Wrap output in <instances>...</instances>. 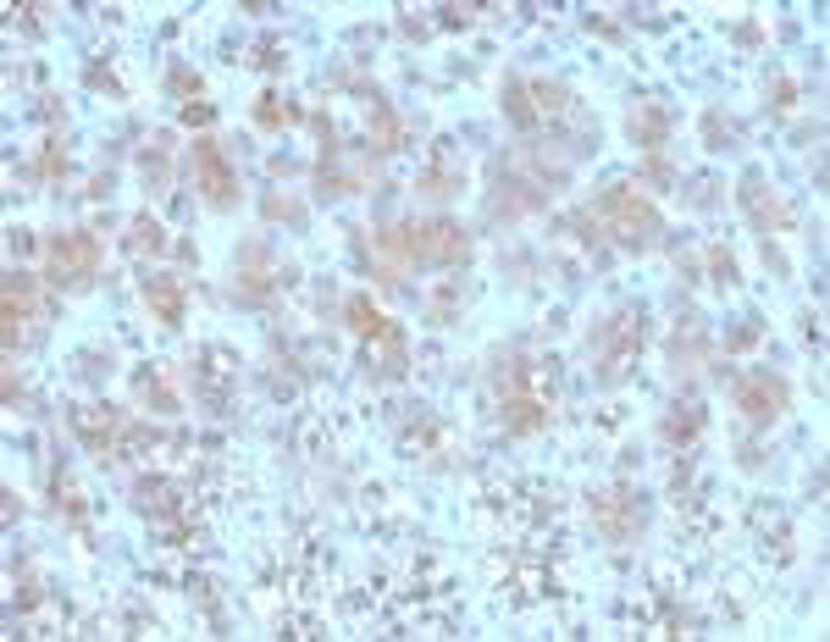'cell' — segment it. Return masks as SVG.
<instances>
[{"label":"cell","instance_id":"1","mask_svg":"<svg viewBox=\"0 0 830 642\" xmlns=\"http://www.w3.org/2000/svg\"><path fill=\"white\" fill-rule=\"evenodd\" d=\"M593 222L604 227L609 238H620L626 250H648L653 238H659V205L642 200L637 189H609L604 200L593 205Z\"/></svg>","mask_w":830,"mask_h":642},{"label":"cell","instance_id":"2","mask_svg":"<svg viewBox=\"0 0 830 642\" xmlns=\"http://www.w3.org/2000/svg\"><path fill=\"white\" fill-rule=\"evenodd\" d=\"M100 261H106V250H100V238L89 233V227H72V233H56L45 244V277L56 288H67V294H78V288H89L100 277Z\"/></svg>","mask_w":830,"mask_h":642},{"label":"cell","instance_id":"3","mask_svg":"<svg viewBox=\"0 0 830 642\" xmlns=\"http://www.w3.org/2000/svg\"><path fill=\"white\" fill-rule=\"evenodd\" d=\"M731 405L742 410L747 427H775L786 416V382L770 377V371H742L731 388Z\"/></svg>","mask_w":830,"mask_h":642},{"label":"cell","instance_id":"4","mask_svg":"<svg viewBox=\"0 0 830 642\" xmlns=\"http://www.w3.org/2000/svg\"><path fill=\"white\" fill-rule=\"evenodd\" d=\"M194 189L205 194L211 211H233L238 205V172L216 139H194Z\"/></svg>","mask_w":830,"mask_h":642},{"label":"cell","instance_id":"5","mask_svg":"<svg viewBox=\"0 0 830 642\" xmlns=\"http://www.w3.org/2000/svg\"><path fill=\"white\" fill-rule=\"evenodd\" d=\"M637 349H642V321L637 316H609L593 338V355H598V366H604V377H620L626 360H637Z\"/></svg>","mask_w":830,"mask_h":642},{"label":"cell","instance_id":"6","mask_svg":"<svg viewBox=\"0 0 830 642\" xmlns=\"http://www.w3.org/2000/svg\"><path fill=\"white\" fill-rule=\"evenodd\" d=\"M504 427L515 432V438H532V432L548 427V405L543 399H532L526 393V366L521 360H510V393H504Z\"/></svg>","mask_w":830,"mask_h":642},{"label":"cell","instance_id":"7","mask_svg":"<svg viewBox=\"0 0 830 642\" xmlns=\"http://www.w3.org/2000/svg\"><path fill=\"white\" fill-rule=\"evenodd\" d=\"M593 526H598V532H604L615 548L637 543V532H642L637 499H626V493H604V499H593Z\"/></svg>","mask_w":830,"mask_h":642},{"label":"cell","instance_id":"8","mask_svg":"<svg viewBox=\"0 0 830 642\" xmlns=\"http://www.w3.org/2000/svg\"><path fill=\"white\" fill-rule=\"evenodd\" d=\"M0 321H6V349H17V338L34 321V277L28 272H6V283H0Z\"/></svg>","mask_w":830,"mask_h":642},{"label":"cell","instance_id":"9","mask_svg":"<svg viewBox=\"0 0 830 642\" xmlns=\"http://www.w3.org/2000/svg\"><path fill=\"white\" fill-rule=\"evenodd\" d=\"M736 194H742V205L753 211V222H759L764 233H786V227H792V211H786V205L775 200L770 189H764V178H759V172H747V178H742V189H736Z\"/></svg>","mask_w":830,"mask_h":642},{"label":"cell","instance_id":"10","mask_svg":"<svg viewBox=\"0 0 830 642\" xmlns=\"http://www.w3.org/2000/svg\"><path fill=\"white\" fill-rule=\"evenodd\" d=\"M144 305L155 310V321H161V327H183V277L178 272L144 277Z\"/></svg>","mask_w":830,"mask_h":642},{"label":"cell","instance_id":"11","mask_svg":"<svg viewBox=\"0 0 830 642\" xmlns=\"http://www.w3.org/2000/svg\"><path fill=\"white\" fill-rule=\"evenodd\" d=\"M238 288H244V299H266V294H272V266H266V244H244Z\"/></svg>","mask_w":830,"mask_h":642},{"label":"cell","instance_id":"12","mask_svg":"<svg viewBox=\"0 0 830 642\" xmlns=\"http://www.w3.org/2000/svg\"><path fill=\"white\" fill-rule=\"evenodd\" d=\"M543 205V183H504V194L493 200V216H526Z\"/></svg>","mask_w":830,"mask_h":642},{"label":"cell","instance_id":"13","mask_svg":"<svg viewBox=\"0 0 830 642\" xmlns=\"http://www.w3.org/2000/svg\"><path fill=\"white\" fill-rule=\"evenodd\" d=\"M144 183H150V194H166V183H172V139L166 133L144 150Z\"/></svg>","mask_w":830,"mask_h":642},{"label":"cell","instance_id":"14","mask_svg":"<svg viewBox=\"0 0 830 642\" xmlns=\"http://www.w3.org/2000/svg\"><path fill=\"white\" fill-rule=\"evenodd\" d=\"M349 327H355V338H382V333L393 327V321L382 316V310L371 305L366 294H355V299H349Z\"/></svg>","mask_w":830,"mask_h":642},{"label":"cell","instance_id":"15","mask_svg":"<svg viewBox=\"0 0 830 642\" xmlns=\"http://www.w3.org/2000/svg\"><path fill=\"white\" fill-rule=\"evenodd\" d=\"M371 150L377 155H388V150H399V117H393V106H371Z\"/></svg>","mask_w":830,"mask_h":642},{"label":"cell","instance_id":"16","mask_svg":"<svg viewBox=\"0 0 830 642\" xmlns=\"http://www.w3.org/2000/svg\"><path fill=\"white\" fill-rule=\"evenodd\" d=\"M128 250L133 255H161L166 250V227L155 222V216H139V222L128 227Z\"/></svg>","mask_w":830,"mask_h":642},{"label":"cell","instance_id":"17","mask_svg":"<svg viewBox=\"0 0 830 642\" xmlns=\"http://www.w3.org/2000/svg\"><path fill=\"white\" fill-rule=\"evenodd\" d=\"M703 432V410L698 405H676L670 410V421H664V438L670 443H692Z\"/></svg>","mask_w":830,"mask_h":642},{"label":"cell","instance_id":"18","mask_svg":"<svg viewBox=\"0 0 830 642\" xmlns=\"http://www.w3.org/2000/svg\"><path fill=\"white\" fill-rule=\"evenodd\" d=\"M631 139H637L642 150H659V144H664V111L659 106H642L637 117H631Z\"/></svg>","mask_w":830,"mask_h":642},{"label":"cell","instance_id":"19","mask_svg":"<svg viewBox=\"0 0 830 642\" xmlns=\"http://www.w3.org/2000/svg\"><path fill=\"white\" fill-rule=\"evenodd\" d=\"M72 427H78L83 438H89V449H100V454H106V449H111V432H117V416H106V421H100L95 410H78V416H72Z\"/></svg>","mask_w":830,"mask_h":642},{"label":"cell","instance_id":"20","mask_svg":"<svg viewBox=\"0 0 830 642\" xmlns=\"http://www.w3.org/2000/svg\"><path fill=\"white\" fill-rule=\"evenodd\" d=\"M460 189V167H449V155H438V167L421 178V194H432V200H443V194Z\"/></svg>","mask_w":830,"mask_h":642},{"label":"cell","instance_id":"21","mask_svg":"<svg viewBox=\"0 0 830 642\" xmlns=\"http://www.w3.org/2000/svg\"><path fill=\"white\" fill-rule=\"evenodd\" d=\"M504 111H510L521 128H532V122H537V106L526 100V84H521V78H510V84H504Z\"/></svg>","mask_w":830,"mask_h":642},{"label":"cell","instance_id":"22","mask_svg":"<svg viewBox=\"0 0 830 642\" xmlns=\"http://www.w3.org/2000/svg\"><path fill=\"white\" fill-rule=\"evenodd\" d=\"M382 371H388V377H404V333L399 327L382 333Z\"/></svg>","mask_w":830,"mask_h":642},{"label":"cell","instance_id":"23","mask_svg":"<svg viewBox=\"0 0 830 642\" xmlns=\"http://www.w3.org/2000/svg\"><path fill=\"white\" fill-rule=\"evenodd\" d=\"M139 504L155 515H172V488L166 482H139Z\"/></svg>","mask_w":830,"mask_h":642},{"label":"cell","instance_id":"24","mask_svg":"<svg viewBox=\"0 0 830 642\" xmlns=\"http://www.w3.org/2000/svg\"><path fill=\"white\" fill-rule=\"evenodd\" d=\"M255 117H261V128H283V122H294V106H283L277 95H261Z\"/></svg>","mask_w":830,"mask_h":642},{"label":"cell","instance_id":"25","mask_svg":"<svg viewBox=\"0 0 830 642\" xmlns=\"http://www.w3.org/2000/svg\"><path fill=\"white\" fill-rule=\"evenodd\" d=\"M139 399H144V405H155V410H166V416L178 410V399H172V393H166L155 377H139Z\"/></svg>","mask_w":830,"mask_h":642},{"label":"cell","instance_id":"26","mask_svg":"<svg viewBox=\"0 0 830 642\" xmlns=\"http://www.w3.org/2000/svg\"><path fill=\"white\" fill-rule=\"evenodd\" d=\"M532 95H537V111H565V89L559 84H532Z\"/></svg>","mask_w":830,"mask_h":642},{"label":"cell","instance_id":"27","mask_svg":"<svg viewBox=\"0 0 830 642\" xmlns=\"http://www.w3.org/2000/svg\"><path fill=\"white\" fill-rule=\"evenodd\" d=\"M266 216H272V222H277V216H283V222H299L305 211H299L294 200H283V194H272V200H266Z\"/></svg>","mask_w":830,"mask_h":642},{"label":"cell","instance_id":"28","mask_svg":"<svg viewBox=\"0 0 830 642\" xmlns=\"http://www.w3.org/2000/svg\"><path fill=\"white\" fill-rule=\"evenodd\" d=\"M714 283H725V288L736 283V261H731L725 250H714Z\"/></svg>","mask_w":830,"mask_h":642},{"label":"cell","instance_id":"29","mask_svg":"<svg viewBox=\"0 0 830 642\" xmlns=\"http://www.w3.org/2000/svg\"><path fill=\"white\" fill-rule=\"evenodd\" d=\"M45 172H50V178H56V172H67V155H61L56 144H50V150H45Z\"/></svg>","mask_w":830,"mask_h":642},{"label":"cell","instance_id":"30","mask_svg":"<svg viewBox=\"0 0 830 642\" xmlns=\"http://www.w3.org/2000/svg\"><path fill=\"white\" fill-rule=\"evenodd\" d=\"M183 122H211V106H183Z\"/></svg>","mask_w":830,"mask_h":642}]
</instances>
